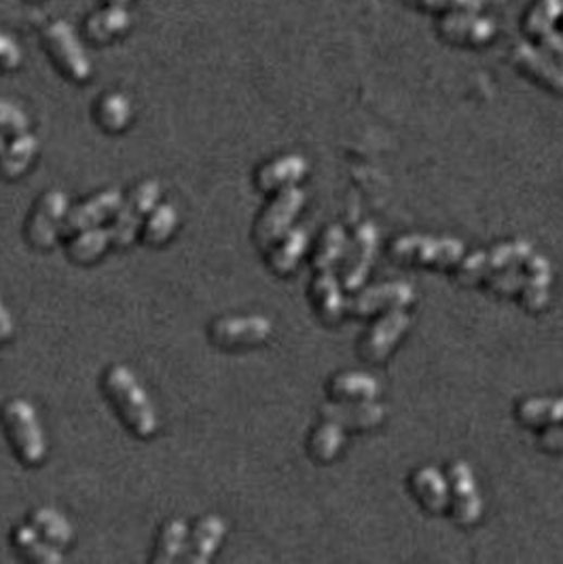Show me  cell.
<instances>
[{
	"label": "cell",
	"mask_w": 563,
	"mask_h": 564,
	"mask_svg": "<svg viewBox=\"0 0 563 564\" xmlns=\"http://www.w3.org/2000/svg\"><path fill=\"white\" fill-rule=\"evenodd\" d=\"M102 389L113 409L120 414L121 421L125 423V427L134 436L147 440L158 434L160 418L155 413V406L149 400L140 380L127 366L111 364L102 376Z\"/></svg>",
	"instance_id": "cell-1"
},
{
	"label": "cell",
	"mask_w": 563,
	"mask_h": 564,
	"mask_svg": "<svg viewBox=\"0 0 563 564\" xmlns=\"http://www.w3.org/2000/svg\"><path fill=\"white\" fill-rule=\"evenodd\" d=\"M0 421H2L7 438L11 442V449L17 454V459L26 467L40 465L47 454V442H45V434L40 429L37 409L28 400L13 398V400L4 402V406L0 411Z\"/></svg>",
	"instance_id": "cell-2"
},
{
	"label": "cell",
	"mask_w": 563,
	"mask_h": 564,
	"mask_svg": "<svg viewBox=\"0 0 563 564\" xmlns=\"http://www.w3.org/2000/svg\"><path fill=\"white\" fill-rule=\"evenodd\" d=\"M390 256L401 264H420L449 268L462 261L464 243L453 237H435V235H402L392 241Z\"/></svg>",
	"instance_id": "cell-3"
},
{
	"label": "cell",
	"mask_w": 563,
	"mask_h": 564,
	"mask_svg": "<svg viewBox=\"0 0 563 564\" xmlns=\"http://www.w3.org/2000/svg\"><path fill=\"white\" fill-rule=\"evenodd\" d=\"M534 254V248L529 241L515 239L504 241L500 246H493L489 250H475L468 256H462L458 266V281L464 286H477L487 284L493 273L523 264Z\"/></svg>",
	"instance_id": "cell-4"
},
{
	"label": "cell",
	"mask_w": 563,
	"mask_h": 564,
	"mask_svg": "<svg viewBox=\"0 0 563 564\" xmlns=\"http://www.w3.org/2000/svg\"><path fill=\"white\" fill-rule=\"evenodd\" d=\"M42 45L55 68L66 78H71L73 83H87L91 78L89 55L85 53L75 28L68 22H51L42 30Z\"/></svg>",
	"instance_id": "cell-5"
},
{
	"label": "cell",
	"mask_w": 563,
	"mask_h": 564,
	"mask_svg": "<svg viewBox=\"0 0 563 564\" xmlns=\"http://www.w3.org/2000/svg\"><path fill=\"white\" fill-rule=\"evenodd\" d=\"M160 199L161 185L153 178L142 180L140 185L132 188L129 197L123 199L120 212L115 214L113 223L109 226L113 235V246H117L121 250L129 248L140 235L147 216L155 210Z\"/></svg>",
	"instance_id": "cell-6"
},
{
	"label": "cell",
	"mask_w": 563,
	"mask_h": 564,
	"mask_svg": "<svg viewBox=\"0 0 563 564\" xmlns=\"http://www.w3.org/2000/svg\"><path fill=\"white\" fill-rule=\"evenodd\" d=\"M303 205H305V192L297 185L278 190L276 197L261 212V216L254 225V230H252L254 243L263 252H267L280 237L292 228V223L299 216V212L303 210Z\"/></svg>",
	"instance_id": "cell-7"
},
{
	"label": "cell",
	"mask_w": 563,
	"mask_h": 564,
	"mask_svg": "<svg viewBox=\"0 0 563 564\" xmlns=\"http://www.w3.org/2000/svg\"><path fill=\"white\" fill-rule=\"evenodd\" d=\"M68 210H71L68 197L60 188L45 190L26 223L28 243L37 250H51L58 237L62 235V226Z\"/></svg>",
	"instance_id": "cell-8"
},
{
	"label": "cell",
	"mask_w": 563,
	"mask_h": 564,
	"mask_svg": "<svg viewBox=\"0 0 563 564\" xmlns=\"http://www.w3.org/2000/svg\"><path fill=\"white\" fill-rule=\"evenodd\" d=\"M274 335V322L265 315H223L208 328L210 342L221 349H246L263 344Z\"/></svg>",
	"instance_id": "cell-9"
},
{
	"label": "cell",
	"mask_w": 563,
	"mask_h": 564,
	"mask_svg": "<svg viewBox=\"0 0 563 564\" xmlns=\"http://www.w3.org/2000/svg\"><path fill=\"white\" fill-rule=\"evenodd\" d=\"M447 480L451 489V518L460 527L477 525L483 516V499L471 465L466 461H453L447 469Z\"/></svg>",
	"instance_id": "cell-10"
},
{
	"label": "cell",
	"mask_w": 563,
	"mask_h": 564,
	"mask_svg": "<svg viewBox=\"0 0 563 564\" xmlns=\"http://www.w3.org/2000/svg\"><path fill=\"white\" fill-rule=\"evenodd\" d=\"M409 326L411 315L404 309L386 311V315L379 317L362 337L359 342V355L368 364L384 362L406 335Z\"/></svg>",
	"instance_id": "cell-11"
},
{
	"label": "cell",
	"mask_w": 563,
	"mask_h": 564,
	"mask_svg": "<svg viewBox=\"0 0 563 564\" xmlns=\"http://www.w3.org/2000/svg\"><path fill=\"white\" fill-rule=\"evenodd\" d=\"M441 38L458 47H483L496 37V24L479 11H449L437 22Z\"/></svg>",
	"instance_id": "cell-12"
},
{
	"label": "cell",
	"mask_w": 563,
	"mask_h": 564,
	"mask_svg": "<svg viewBox=\"0 0 563 564\" xmlns=\"http://www.w3.org/2000/svg\"><path fill=\"white\" fill-rule=\"evenodd\" d=\"M511 60L523 75L534 78L536 83L555 93H563V64L547 49L536 47L531 42H517L513 47Z\"/></svg>",
	"instance_id": "cell-13"
},
{
	"label": "cell",
	"mask_w": 563,
	"mask_h": 564,
	"mask_svg": "<svg viewBox=\"0 0 563 564\" xmlns=\"http://www.w3.org/2000/svg\"><path fill=\"white\" fill-rule=\"evenodd\" d=\"M121 203H123V192L120 188H104L98 195L89 197L87 201H83L79 205L71 208L66 214V221L62 226V235H73L83 228H91V226H102L109 221L115 218V214L120 212Z\"/></svg>",
	"instance_id": "cell-14"
},
{
	"label": "cell",
	"mask_w": 563,
	"mask_h": 564,
	"mask_svg": "<svg viewBox=\"0 0 563 564\" xmlns=\"http://www.w3.org/2000/svg\"><path fill=\"white\" fill-rule=\"evenodd\" d=\"M415 299V290L404 281H390L362 290L361 294L346 301V313L354 317H366L381 311L406 309Z\"/></svg>",
	"instance_id": "cell-15"
},
{
	"label": "cell",
	"mask_w": 563,
	"mask_h": 564,
	"mask_svg": "<svg viewBox=\"0 0 563 564\" xmlns=\"http://www.w3.org/2000/svg\"><path fill=\"white\" fill-rule=\"evenodd\" d=\"M377 243H379V233L371 223H364L359 226L354 239L350 241V246L346 248L348 252V261L343 266V277H341V286L348 292H356L364 284L375 254H377Z\"/></svg>",
	"instance_id": "cell-16"
},
{
	"label": "cell",
	"mask_w": 563,
	"mask_h": 564,
	"mask_svg": "<svg viewBox=\"0 0 563 564\" xmlns=\"http://www.w3.org/2000/svg\"><path fill=\"white\" fill-rule=\"evenodd\" d=\"M310 165L305 161V156L297 154V152H288L280 154L267 163H263L257 174H254V185L261 192H278L282 188L299 185L305 174H308Z\"/></svg>",
	"instance_id": "cell-17"
},
{
	"label": "cell",
	"mask_w": 563,
	"mask_h": 564,
	"mask_svg": "<svg viewBox=\"0 0 563 564\" xmlns=\"http://www.w3.org/2000/svg\"><path fill=\"white\" fill-rule=\"evenodd\" d=\"M225 535H227V523L221 516L216 514L203 516L196 523L193 530H189V541L183 561L189 564L210 563L212 556L218 552Z\"/></svg>",
	"instance_id": "cell-18"
},
{
	"label": "cell",
	"mask_w": 563,
	"mask_h": 564,
	"mask_svg": "<svg viewBox=\"0 0 563 564\" xmlns=\"http://www.w3.org/2000/svg\"><path fill=\"white\" fill-rule=\"evenodd\" d=\"M409 489L413 492V497L422 503L424 510H428L433 514H442L445 510H449L451 489H449V480L441 469H437L433 465H424V467L415 469L409 480Z\"/></svg>",
	"instance_id": "cell-19"
},
{
	"label": "cell",
	"mask_w": 563,
	"mask_h": 564,
	"mask_svg": "<svg viewBox=\"0 0 563 564\" xmlns=\"http://www.w3.org/2000/svg\"><path fill=\"white\" fill-rule=\"evenodd\" d=\"M322 416L339 423L343 429H375L384 423L386 409L375 400H359V402H337L322 406Z\"/></svg>",
	"instance_id": "cell-20"
},
{
	"label": "cell",
	"mask_w": 563,
	"mask_h": 564,
	"mask_svg": "<svg viewBox=\"0 0 563 564\" xmlns=\"http://www.w3.org/2000/svg\"><path fill=\"white\" fill-rule=\"evenodd\" d=\"M523 264H525V284L522 290V304L529 311H542L551 301V284H553L551 263L549 259L534 252Z\"/></svg>",
	"instance_id": "cell-21"
},
{
	"label": "cell",
	"mask_w": 563,
	"mask_h": 564,
	"mask_svg": "<svg viewBox=\"0 0 563 564\" xmlns=\"http://www.w3.org/2000/svg\"><path fill=\"white\" fill-rule=\"evenodd\" d=\"M310 297L316 313L326 324H335L346 315L343 286L333 271H316V277L310 286Z\"/></svg>",
	"instance_id": "cell-22"
},
{
	"label": "cell",
	"mask_w": 563,
	"mask_h": 564,
	"mask_svg": "<svg viewBox=\"0 0 563 564\" xmlns=\"http://www.w3.org/2000/svg\"><path fill=\"white\" fill-rule=\"evenodd\" d=\"M132 26V15L127 7L107 4L104 9L93 11L85 20V37L93 45H109L123 37Z\"/></svg>",
	"instance_id": "cell-23"
},
{
	"label": "cell",
	"mask_w": 563,
	"mask_h": 564,
	"mask_svg": "<svg viewBox=\"0 0 563 564\" xmlns=\"http://www.w3.org/2000/svg\"><path fill=\"white\" fill-rule=\"evenodd\" d=\"M310 235L303 226H292L267 250V264L276 275H290L297 271L303 254L308 252Z\"/></svg>",
	"instance_id": "cell-24"
},
{
	"label": "cell",
	"mask_w": 563,
	"mask_h": 564,
	"mask_svg": "<svg viewBox=\"0 0 563 564\" xmlns=\"http://www.w3.org/2000/svg\"><path fill=\"white\" fill-rule=\"evenodd\" d=\"M39 154V140L30 131L11 136V142L0 152V176L4 180L22 178L35 163Z\"/></svg>",
	"instance_id": "cell-25"
},
{
	"label": "cell",
	"mask_w": 563,
	"mask_h": 564,
	"mask_svg": "<svg viewBox=\"0 0 563 564\" xmlns=\"http://www.w3.org/2000/svg\"><path fill=\"white\" fill-rule=\"evenodd\" d=\"M11 541L17 548V552L30 563L58 564L64 561L62 550L55 548L53 543H49L30 523H24V525L13 528Z\"/></svg>",
	"instance_id": "cell-26"
},
{
	"label": "cell",
	"mask_w": 563,
	"mask_h": 564,
	"mask_svg": "<svg viewBox=\"0 0 563 564\" xmlns=\"http://www.w3.org/2000/svg\"><path fill=\"white\" fill-rule=\"evenodd\" d=\"M68 256L71 261L77 264L96 263L107 250L109 246H113V235L111 228L107 226H91V228H83L73 235H68Z\"/></svg>",
	"instance_id": "cell-27"
},
{
	"label": "cell",
	"mask_w": 563,
	"mask_h": 564,
	"mask_svg": "<svg viewBox=\"0 0 563 564\" xmlns=\"http://www.w3.org/2000/svg\"><path fill=\"white\" fill-rule=\"evenodd\" d=\"M134 116L132 100L121 91H109L98 98L93 106V118L107 134H121L129 127Z\"/></svg>",
	"instance_id": "cell-28"
},
{
	"label": "cell",
	"mask_w": 563,
	"mask_h": 564,
	"mask_svg": "<svg viewBox=\"0 0 563 564\" xmlns=\"http://www.w3.org/2000/svg\"><path fill=\"white\" fill-rule=\"evenodd\" d=\"M379 383L366 373L348 371L339 373L328 380V393L337 402H359V400H375L379 396Z\"/></svg>",
	"instance_id": "cell-29"
},
{
	"label": "cell",
	"mask_w": 563,
	"mask_h": 564,
	"mask_svg": "<svg viewBox=\"0 0 563 564\" xmlns=\"http://www.w3.org/2000/svg\"><path fill=\"white\" fill-rule=\"evenodd\" d=\"M189 541V525L183 518H170L161 525L155 552L151 561L155 564H172L183 561Z\"/></svg>",
	"instance_id": "cell-30"
},
{
	"label": "cell",
	"mask_w": 563,
	"mask_h": 564,
	"mask_svg": "<svg viewBox=\"0 0 563 564\" xmlns=\"http://www.w3.org/2000/svg\"><path fill=\"white\" fill-rule=\"evenodd\" d=\"M28 523L37 528L49 543H53L60 550L68 548L73 543V539H75V528H73V525L53 507H47V505L35 507L28 514Z\"/></svg>",
	"instance_id": "cell-31"
},
{
	"label": "cell",
	"mask_w": 563,
	"mask_h": 564,
	"mask_svg": "<svg viewBox=\"0 0 563 564\" xmlns=\"http://www.w3.org/2000/svg\"><path fill=\"white\" fill-rule=\"evenodd\" d=\"M346 444L343 427L335 421L324 418L321 425L314 427L308 440V452L316 463H330Z\"/></svg>",
	"instance_id": "cell-32"
},
{
	"label": "cell",
	"mask_w": 563,
	"mask_h": 564,
	"mask_svg": "<svg viewBox=\"0 0 563 564\" xmlns=\"http://www.w3.org/2000/svg\"><path fill=\"white\" fill-rule=\"evenodd\" d=\"M517 418L525 427L563 423V398H527L517 406Z\"/></svg>",
	"instance_id": "cell-33"
},
{
	"label": "cell",
	"mask_w": 563,
	"mask_h": 564,
	"mask_svg": "<svg viewBox=\"0 0 563 564\" xmlns=\"http://www.w3.org/2000/svg\"><path fill=\"white\" fill-rule=\"evenodd\" d=\"M178 228V212L172 203H158L155 210L147 216L140 237L147 246H163L172 239Z\"/></svg>",
	"instance_id": "cell-34"
},
{
	"label": "cell",
	"mask_w": 563,
	"mask_h": 564,
	"mask_svg": "<svg viewBox=\"0 0 563 564\" xmlns=\"http://www.w3.org/2000/svg\"><path fill=\"white\" fill-rule=\"evenodd\" d=\"M563 15V0H538L525 15L523 30L529 38L547 37Z\"/></svg>",
	"instance_id": "cell-35"
},
{
	"label": "cell",
	"mask_w": 563,
	"mask_h": 564,
	"mask_svg": "<svg viewBox=\"0 0 563 564\" xmlns=\"http://www.w3.org/2000/svg\"><path fill=\"white\" fill-rule=\"evenodd\" d=\"M348 248V235L341 226H328L322 235L321 243L314 252L312 266L314 271H333L335 264L339 263Z\"/></svg>",
	"instance_id": "cell-36"
},
{
	"label": "cell",
	"mask_w": 563,
	"mask_h": 564,
	"mask_svg": "<svg viewBox=\"0 0 563 564\" xmlns=\"http://www.w3.org/2000/svg\"><path fill=\"white\" fill-rule=\"evenodd\" d=\"M30 127V118L26 111L9 98H0V134L20 136Z\"/></svg>",
	"instance_id": "cell-37"
},
{
	"label": "cell",
	"mask_w": 563,
	"mask_h": 564,
	"mask_svg": "<svg viewBox=\"0 0 563 564\" xmlns=\"http://www.w3.org/2000/svg\"><path fill=\"white\" fill-rule=\"evenodd\" d=\"M522 264L517 266H509V268H502L498 273L491 275V279L485 284L489 290L498 292V294H504V297H511V294H520L523 290V284H525V273L520 271Z\"/></svg>",
	"instance_id": "cell-38"
},
{
	"label": "cell",
	"mask_w": 563,
	"mask_h": 564,
	"mask_svg": "<svg viewBox=\"0 0 563 564\" xmlns=\"http://www.w3.org/2000/svg\"><path fill=\"white\" fill-rule=\"evenodd\" d=\"M413 9L428 13H449V11H479L481 0H404Z\"/></svg>",
	"instance_id": "cell-39"
},
{
	"label": "cell",
	"mask_w": 563,
	"mask_h": 564,
	"mask_svg": "<svg viewBox=\"0 0 563 564\" xmlns=\"http://www.w3.org/2000/svg\"><path fill=\"white\" fill-rule=\"evenodd\" d=\"M24 51L9 33L0 30V73H13L22 66Z\"/></svg>",
	"instance_id": "cell-40"
},
{
	"label": "cell",
	"mask_w": 563,
	"mask_h": 564,
	"mask_svg": "<svg viewBox=\"0 0 563 564\" xmlns=\"http://www.w3.org/2000/svg\"><path fill=\"white\" fill-rule=\"evenodd\" d=\"M540 449L547 452H563V427H547L538 438Z\"/></svg>",
	"instance_id": "cell-41"
},
{
	"label": "cell",
	"mask_w": 563,
	"mask_h": 564,
	"mask_svg": "<svg viewBox=\"0 0 563 564\" xmlns=\"http://www.w3.org/2000/svg\"><path fill=\"white\" fill-rule=\"evenodd\" d=\"M13 319H11V313L7 311L4 302L0 299V342L11 339L13 337Z\"/></svg>",
	"instance_id": "cell-42"
},
{
	"label": "cell",
	"mask_w": 563,
	"mask_h": 564,
	"mask_svg": "<svg viewBox=\"0 0 563 564\" xmlns=\"http://www.w3.org/2000/svg\"><path fill=\"white\" fill-rule=\"evenodd\" d=\"M132 0H107V4H121V7H127Z\"/></svg>",
	"instance_id": "cell-43"
},
{
	"label": "cell",
	"mask_w": 563,
	"mask_h": 564,
	"mask_svg": "<svg viewBox=\"0 0 563 564\" xmlns=\"http://www.w3.org/2000/svg\"><path fill=\"white\" fill-rule=\"evenodd\" d=\"M4 145H7V140H4V134H0V152L4 149Z\"/></svg>",
	"instance_id": "cell-44"
},
{
	"label": "cell",
	"mask_w": 563,
	"mask_h": 564,
	"mask_svg": "<svg viewBox=\"0 0 563 564\" xmlns=\"http://www.w3.org/2000/svg\"><path fill=\"white\" fill-rule=\"evenodd\" d=\"M562 37H563V28H562Z\"/></svg>",
	"instance_id": "cell-45"
}]
</instances>
